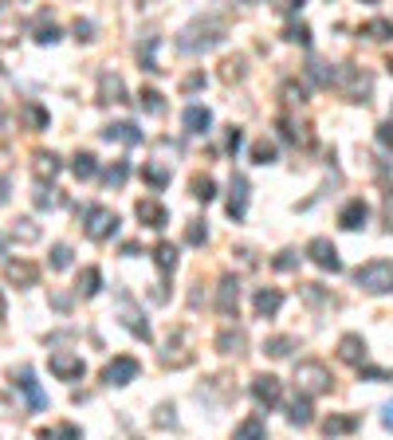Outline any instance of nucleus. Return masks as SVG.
<instances>
[{"mask_svg":"<svg viewBox=\"0 0 393 440\" xmlns=\"http://www.w3.org/2000/svg\"><path fill=\"white\" fill-rule=\"evenodd\" d=\"M4 280L16 283V287H35V280H40V268L28 260H9L4 263Z\"/></svg>","mask_w":393,"mask_h":440,"instance_id":"obj_11","label":"nucleus"},{"mask_svg":"<svg viewBox=\"0 0 393 440\" xmlns=\"http://www.w3.org/2000/svg\"><path fill=\"white\" fill-rule=\"evenodd\" d=\"M138 106L145 110V114H165V102H162V91H154V87H145V91H138Z\"/></svg>","mask_w":393,"mask_h":440,"instance_id":"obj_27","label":"nucleus"},{"mask_svg":"<svg viewBox=\"0 0 393 440\" xmlns=\"http://www.w3.org/2000/svg\"><path fill=\"white\" fill-rule=\"evenodd\" d=\"M331 370H326L323 362H299L295 365V385H299L303 397H319V393L331 390Z\"/></svg>","mask_w":393,"mask_h":440,"instance_id":"obj_4","label":"nucleus"},{"mask_svg":"<svg viewBox=\"0 0 393 440\" xmlns=\"http://www.w3.org/2000/svg\"><path fill=\"white\" fill-rule=\"evenodd\" d=\"M126 177H130V165H126V161H114L111 170L103 173V181H106L111 189H122V185H126Z\"/></svg>","mask_w":393,"mask_h":440,"instance_id":"obj_36","label":"nucleus"},{"mask_svg":"<svg viewBox=\"0 0 393 440\" xmlns=\"http://www.w3.org/2000/svg\"><path fill=\"white\" fill-rule=\"evenodd\" d=\"M193 197L209 204V201L216 197V181H213V177H205V173H196V177H193Z\"/></svg>","mask_w":393,"mask_h":440,"instance_id":"obj_32","label":"nucleus"},{"mask_svg":"<svg viewBox=\"0 0 393 440\" xmlns=\"http://www.w3.org/2000/svg\"><path fill=\"white\" fill-rule=\"evenodd\" d=\"M52 268H55V271L71 268V248H67V244H55V248H52Z\"/></svg>","mask_w":393,"mask_h":440,"instance_id":"obj_42","label":"nucleus"},{"mask_svg":"<svg viewBox=\"0 0 393 440\" xmlns=\"http://www.w3.org/2000/svg\"><path fill=\"white\" fill-rule=\"evenodd\" d=\"M134 212H138V220H142L145 229H157V232H162L165 224H170V212H165V204L154 201V197H142V201L134 204Z\"/></svg>","mask_w":393,"mask_h":440,"instance_id":"obj_9","label":"nucleus"},{"mask_svg":"<svg viewBox=\"0 0 393 440\" xmlns=\"http://www.w3.org/2000/svg\"><path fill=\"white\" fill-rule=\"evenodd\" d=\"M240 142H244V134H240V130H232V134H228V150L236 153V150H240Z\"/></svg>","mask_w":393,"mask_h":440,"instance_id":"obj_50","label":"nucleus"},{"mask_svg":"<svg viewBox=\"0 0 393 440\" xmlns=\"http://www.w3.org/2000/svg\"><path fill=\"white\" fill-rule=\"evenodd\" d=\"M279 307H283V291L279 287H260L256 291V314L260 319H272Z\"/></svg>","mask_w":393,"mask_h":440,"instance_id":"obj_18","label":"nucleus"},{"mask_svg":"<svg viewBox=\"0 0 393 440\" xmlns=\"http://www.w3.org/2000/svg\"><path fill=\"white\" fill-rule=\"evenodd\" d=\"M295 263H299V255H295V252H291V248H287V252H279V255H275V260H272V268H275V271H291V268H295Z\"/></svg>","mask_w":393,"mask_h":440,"instance_id":"obj_43","label":"nucleus"},{"mask_svg":"<svg viewBox=\"0 0 393 440\" xmlns=\"http://www.w3.org/2000/svg\"><path fill=\"white\" fill-rule=\"evenodd\" d=\"M103 138L106 142H122V145H138L142 142V130L134 122H111V126H103Z\"/></svg>","mask_w":393,"mask_h":440,"instance_id":"obj_16","label":"nucleus"},{"mask_svg":"<svg viewBox=\"0 0 393 440\" xmlns=\"http://www.w3.org/2000/svg\"><path fill=\"white\" fill-rule=\"evenodd\" d=\"M71 173H75L79 181H91L94 173H99V161H94V153H75V158H71Z\"/></svg>","mask_w":393,"mask_h":440,"instance_id":"obj_23","label":"nucleus"},{"mask_svg":"<svg viewBox=\"0 0 393 440\" xmlns=\"http://www.w3.org/2000/svg\"><path fill=\"white\" fill-rule=\"evenodd\" d=\"M40 440H79L75 424H55V429H40Z\"/></svg>","mask_w":393,"mask_h":440,"instance_id":"obj_37","label":"nucleus"},{"mask_svg":"<svg viewBox=\"0 0 393 440\" xmlns=\"http://www.w3.org/2000/svg\"><path fill=\"white\" fill-rule=\"evenodd\" d=\"M35 40H40V43H55V40H60V28H55L52 20H40V24H35Z\"/></svg>","mask_w":393,"mask_h":440,"instance_id":"obj_40","label":"nucleus"},{"mask_svg":"<svg viewBox=\"0 0 393 440\" xmlns=\"http://www.w3.org/2000/svg\"><path fill=\"white\" fill-rule=\"evenodd\" d=\"M377 142H382L385 150H393V119H385L382 126H377Z\"/></svg>","mask_w":393,"mask_h":440,"instance_id":"obj_47","label":"nucleus"},{"mask_svg":"<svg viewBox=\"0 0 393 440\" xmlns=\"http://www.w3.org/2000/svg\"><path fill=\"white\" fill-rule=\"evenodd\" d=\"M338 358L350 365H362L366 362V342H362V334H342L338 339Z\"/></svg>","mask_w":393,"mask_h":440,"instance_id":"obj_15","label":"nucleus"},{"mask_svg":"<svg viewBox=\"0 0 393 440\" xmlns=\"http://www.w3.org/2000/svg\"><path fill=\"white\" fill-rule=\"evenodd\" d=\"M358 373H362V378H370V381H393L389 370H374V365H358Z\"/></svg>","mask_w":393,"mask_h":440,"instance_id":"obj_46","label":"nucleus"},{"mask_svg":"<svg viewBox=\"0 0 393 440\" xmlns=\"http://www.w3.org/2000/svg\"><path fill=\"white\" fill-rule=\"evenodd\" d=\"M24 119L32 122L35 130H43V126H48V110H40V106H24Z\"/></svg>","mask_w":393,"mask_h":440,"instance_id":"obj_44","label":"nucleus"},{"mask_svg":"<svg viewBox=\"0 0 393 440\" xmlns=\"http://www.w3.org/2000/svg\"><path fill=\"white\" fill-rule=\"evenodd\" d=\"M209 240V229H205V220H189V229H185V244L201 248Z\"/></svg>","mask_w":393,"mask_h":440,"instance_id":"obj_38","label":"nucleus"},{"mask_svg":"<svg viewBox=\"0 0 393 440\" xmlns=\"http://www.w3.org/2000/svg\"><path fill=\"white\" fill-rule=\"evenodd\" d=\"M201 83H205V75H189V79H185V91H196Z\"/></svg>","mask_w":393,"mask_h":440,"instance_id":"obj_52","label":"nucleus"},{"mask_svg":"<svg viewBox=\"0 0 393 440\" xmlns=\"http://www.w3.org/2000/svg\"><path fill=\"white\" fill-rule=\"evenodd\" d=\"M0 322H4V295H0Z\"/></svg>","mask_w":393,"mask_h":440,"instance_id":"obj_54","label":"nucleus"},{"mask_svg":"<svg viewBox=\"0 0 393 440\" xmlns=\"http://www.w3.org/2000/svg\"><path fill=\"white\" fill-rule=\"evenodd\" d=\"M142 177L150 181L154 189H165V185H170V173H165L162 165H142Z\"/></svg>","mask_w":393,"mask_h":440,"instance_id":"obj_39","label":"nucleus"},{"mask_svg":"<svg viewBox=\"0 0 393 440\" xmlns=\"http://www.w3.org/2000/svg\"><path fill=\"white\" fill-rule=\"evenodd\" d=\"M366 216H370V204L362 201V197H354V201H346V204H342L338 224H342L346 232H354V229H362V224H366Z\"/></svg>","mask_w":393,"mask_h":440,"instance_id":"obj_13","label":"nucleus"},{"mask_svg":"<svg viewBox=\"0 0 393 440\" xmlns=\"http://www.w3.org/2000/svg\"><path fill=\"white\" fill-rule=\"evenodd\" d=\"M358 429V417H326L323 421V432L326 436H346V432Z\"/></svg>","mask_w":393,"mask_h":440,"instance_id":"obj_28","label":"nucleus"},{"mask_svg":"<svg viewBox=\"0 0 393 440\" xmlns=\"http://www.w3.org/2000/svg\"><path fill=\"white\" fill-rule=\"evenodd\" d=\"M236 303H240V280L236 275H224L221 291H216V307H221V314H236Z\"/></svg>","mask_w":393,"mask_h":440,"instance_id":"obj_14","label":"nucleus"},{"mask_svg":"<svg viewBox=\"0 0 393 440\" xmlns=\"http://www.w3.org/2000/svg\"><path fill=\"white\" fill-rule=\"evenodd\" d=\"M252 397H256V405L275 409L283 401V381L272 378V373H256V378H252Z\"/></svg>","mask_w":393,"mask_h":440,"instance_id":"obj_6","label":"nucleus"},{"mask_svg":"<svg viewBox=\"0 0 393 440\" xmlns=\"http://www.w3.org/2000/svg\"><path fill=\"white\" fill-rule=\"evenodd\" d=\"M181 122H185L189 134H209V126H213V114H209V106H189L185 114H181Z\"/></svg>","mask_w":393,"mask_h":440,"instance_id":"obj_19","label":"nucleus"},{"mask_svg":"<svg viewBox=\"0 0 393 440\" xmlns=\"http://www.w3.org/2000/svg\"><path fill=\"white\" fill-rule=\"evenodd\" d=\"M382 424H385V429H393V401L382 409Z\"/></svg>","mask_w":393,"mask_h":440,"instance_id":"obj_51","label":"nucleus"},{"mask_svg":"<svg viewBox=\"0 0 393 440\" xmlns=\"http://www.w3.org/2000/svg\"><path fill=\"white\" fill-rule=\"evenodd\" d=\"M287 421L291 424H311V397H303V393H299V397L291 401V405H287Z\"/></svg>","mask_w":393,"mask_h":440,"instance_id":"obj_30","label":"nucleus"},{"mask_svg":"<svg viewBox=\"0 0 393 440\" xmlns=\"http://www.w3.org/2000/svg\"><path fill=\"white\" fill-rule=\"evenodd\" d=\"M138 358H130V354H118V358H111L106 362V370H103V381L106 385H130V381L138 378Z\"/></svg>","mask_w":393,"mask_h":440,"instance_id":"obj_7","label":"nucleus"},{"mask_svg":"<svg viewBox=\"0 0 393 440\" xmlns=\"http://www.w3.org/2000/svg\"><path fill=\"white\" fill-rule=\"evenodd\" d=\"M252 161H256V165H272L275 161V142H267V138L252 142Z\"/></svg>","mask_w":393,"mask_h":440,"instance_id":"obj_34","label":"nucleus"},{"mask_svg":"<svg viewBox=\"0 0 393 440\" xmlns=\"http://www.w3.org/2000/svg\"><path fill=\"white\" fill-rule=\"evenodd\" d=\"M354 283L366 295H389L393 291V260H370L362 268H354Z\"/></svg>","mask_w":393,"mask_h":440,"instance_id":"obj_2","label":"nucleus"},{"mask_svg":"<svg viewBox=\"0 0 393 440\" xmlns=\"http://www.w3.org/2000/svg\"><path fill=\"white\" fill-rule=\"evenodd\" d=\"M221 40H224V20L221 16H201V20H193V24L177 35V48L189 51V55H196V51L216 48Z\"/></svg>","mask_w":393,"mask_h":440,"instance_id":"obj_1","label":"nucleus"},{"mask_svg":"<svg viewBox=\"0 0 393 440\" xmlns=\"http://www.w3.org/2000/svg\"><path fill=\"white\" fill-rule=\"evenodd\" d=\"M307 255H311V263H319L323 271H342L338 248H334L326 236H315V240H311V244H307Z\"/></svg>","mask_w":393,"mask_h":440,"instance_id":"obj_8","label":"nucleus"},{"mask_svg":"<svg viewBox=\"0 0 393 440\" xmlns=\"http://www.w3.org/2000/svg\"><path fill=\"white\" fill-rule=\"evenodd\" d=\"M48 370H52L60 381H79L87 373V365H83V358L71 354V350H55V354L48 358Z\"/></svg>","mask_w":393,"mask_h":440,"instance_id":"obj_5","label":"nucleus"},{"mask_svg":"<svg viewBox=\"0 0 393 440\" xmlns=\"http://www.w3.org/2000/svg\"><path fill=\"white\" fill-rule=\"evenodd\" d=\"M154 263H157V271H162V275H170V271L177 268V248H173L170 240H162V244L154 248Z\"/></svg>","mask_w":393,"mask_h":440,"instance_id":"obj_24","label":"nucleus"},{"mask_svg":"<svg viewBox=\"0 0 393 440\" xmlns=\"http://www.w3.org/2000/svg\"><path fill=\"white\" fill-rule=\"evenodd\" d=\"M83 232L91 240H111L114 232H118V212H111L106 204H87L83 209Z\"/></svg>","mask_w":393,"mask_h":440,"instance_id":"obj_3","label":"nucleus"},{"mask_svg":"<svg viewBox=\"0 0 393 440\" xmlns=\"http://www.w3.org/2000/svg\"><path fill=\"white\" fill-rule=\"evenodd\" d=\"M12 240H20V244H35V240H40V224H35L32 216H20L16 224H12Z\"/></svg>","mask_w":393,"mask_h":440,"instance_id":"obj_25","label":"nucleus"},{"mask_svg":"<svg viewBox=\"0 0 393 440\" xmlns=\"http://www.w3.org/2000/svg\"><path fill=\"white\" fill-rule=\"evenodd\" d=\"M0 260H4V236H0Z\"/></svg>","mask_w":393,"mask_h":440,"instance_id":"obj_55","label":"nucleus"},{"mask_svg":"<svg viewBox=\"0 0 393 440\" xmlns=\"http://www.w3.org/2000/svg\"><path fill=\"white\" fill-rule=\"evenodd\" d=\"M99 94H103L106 102H126V87H122V79L118 75H99Z\"/></svg>","mask_w":393,"mask_h":440,"instance_id":"obj_21","label":"nucleus"},{"mask_svg":"<svg viewBox=\"0 0 393 440\" xmlns=\"http://www.w3.org/2000/svg\"><path fill=\"white\" fill-rule=\"evenodd\" d=\"M122 322H126V326L134 330V334H138L142 342H150V339H154V334H150V322H145L142 314L134 311V303H130V295H122Z\"/></svg>","mask_w":393,"mask_h":440,"instance_id":"obj_17","label":"nucleus"},{"mask_svg":"<svg viewBox=\"0 0 393 440\" xmlns=\"http://www.w3.org/2000/svg\"><path fill=\"white\" fill-rule=\"evenodd\" d=\"M216 350L221 354H240L244 350V330H221L216 334Z\"/></svg>","mask_w":393,"mask_h":440,"instance_id":"obj_26","label":"nucleus"},{"mask_svg":"<svg viewBox=\"0 0 393 440\" xmlns=\"http://www.w3.org/2000/svg\"><path fill=\"white\" fill-rule=\"evenodd\" d=\"M385 229H389V232H393V193H389V197H385Z\"/></svg>","mask_w":393,"mask_h":440,"instance_id":"obj_49","label":"nucleus"},{"mask_svg":"<svg viewBox=\"0 0 393 440\" xmlns=\"http://www.w3.org/2000/svg\"><path fill=\"white\" fill-rule=\"evenodd\" d=\"M244 212H248V177H244V173H232L228 216H232V220H244Z\"/></svg>","mask_w":393,"mask_h":440,"instance_id":"obj_12","label":"nucleus"},{"mask_svg":"<svg viewBox=\"0 0 393 440\" xmlns=\"http://www.w3.org/2000/svg\"><path fill=\"white\" fill-rule=\"evenodd\" d=\"M287 40H291V43H311L307 24H287Z\"/></svg>","mask_w":393,"mask_h":440,"instance_id":"obj_45","label":"nucleus"},{"mask_svg":"<svg viewBox=\"0 0 393 440\" xmlns=\"http://www.w3.org/2000/svg\"><path fill=\"white\" fill-rule=\"evenodd\" d=\"M154 51H157V35H150V40L138 48V63H142L145 71H162V67H157V60H154Z\"/></svg>","mask_w":393,"mask_h":440,"instance_id":"obj_35","label":"nucleus"},{"mask_svg":"<svg viewBox=\"0 0 393 440\" xmlns=\"http://www.w3.org/2000/svg\"><path fill=\"white\" fill-rule=\"evenodd\" d=\"M236 440H267V424L264 417H248L236 424Z\"/></svg>","mask_w":393,"mask_h":440,"instance_id":"obj_22","label":"nucleus"},{"mask_svg":"<svg viewBox=\"0 0 393 440\" xmlns=\"http://www.w3.org/2000/svg\"><path fill=\"white\" fill-rule=\"evenodd\" d=\"M9 201V177H0V204Z\"/></svg>","mask_w":393,"mask_h":440,"instance_id":"obj_53","label":"nucleus"},{"mask_svg":"<svg viewBox=\"0 0 393 440\" xmlns=\"http://www.w3.org/2000/svg\"><path fill=\"white\" fill-rule=\"evenodd\" d=\"M91 32H94V28H91V24H87V20H79V24H75V35H79V40H94V35H91Z\"/></svg>","mask_w":393,"mask_h":440,"instance_id":"obj_48","label":"nucleus"},{"mask_svg":"<svg viewBox=\"0 0 393 440\" xmlns=\"http://www.w3.org/2000/svg\"><path fill=\"white\" fill-rule=\"evenodd\" d=\"M362 35H366V40H389L393 24L389 20H366V24H362Z\"/></svg>","mask_w":393,"mask_h":440,"instance_id":"obj_33","label":"nucleus"},{"mask_svg":"<svg viewBox=\"0 0 393 440\" xmlns=\"http://www.w3.org/2000/svg\"><path fill=\"white\" fill-rule=\"evenodd\" d=\"M55 204H60V201H55V189L52 185L35 189V209H55Z\"/></svg>","mask_w":393,"mask_h":440,"instance_id":"obj_41","label":"nucleus"},{"mask_svg":"<svg viewBox=\"0 0 393 440\" xmlns=\"http://www.w3.org/2000/svg\"><path fill=\"white\" fill-rule=\"evenodd\" d=\"M99 287H103V271H99V268H83V271H79L75 291L83 299H94V295H99Z\"/></svg>","mask_w":393,"mask_h":440,"instance_id":"obj_20","label":"nucleus"},{"mask_svg":"<svg viewBox=\"0 0 393 440\" xmlns=\"http://www.w3.org/2000/svg\"><path fill=\"white\" fill-rule=\"evenodd\" d=\"M12 378H16V390L28 397V405H32L35 413H40V409H48V393L40 390V381H35V373L28 370V365H24L20 373H12Z\"/></svg>","mask_w":393,"mask_h":440,"instance_id":"obj_10","label":"nucleus"},{"mask_svg":"<svg viewBox=\"0 0 393 440\" xmlns=\"http://www.w3.org/2000/svg\"><path fill=\"white\" fill-rule=\"evenodd\" d=\"M291 350H295V339H291V334H275V339L264 342V354H272V358H291Z\"/></svg>","mask_w":393,"mask_h":440,"instance_id":"obj_29","label":"nucleus"},{"mask_svg":"<svg viewBox=\"0 0 393 440\" xmlns=\"http://www.w3.org/2000/svg\"><path fill=\"white\" fill-rule=\"evenodd\" d=\"M32 161H35V173H40V177H48V181L60 173V158H55V153H43V150H40Z\"/></svg>","mask_w":393,"mask_h":440,"instance_id":"obj_31","label":"nucleus"}]
</instances>
